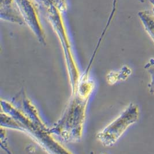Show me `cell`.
Instances as JSON below:
<instances>
[{
	"label": "cell",
	"instance_id": "cell-1",
	"mask_svg": "<svg viewBox=\"0 0 154 154\" xmlns=\"http://www.w3.org/2000/svg\"><path fill=\"white\" fill-rule=\"evenodd\" d=\"M89 97H77L70 104V107L60 120L56 126L50 132L59 133L65 127L60 134L65 140L76 141L82 136L83 124L85 118V112L87 99Z\"/></svg>",
	"mask_w": 154,
	"mask_h": 154
},
{
	"label": "cell",
	"instance_id": "cell-2",
	"mask_svg": "<svg viewBox=\"0 0 154 154\" xmlns=\"http://www.w3.org/2000/svg\"><path fill=\"white\" fill-rule=\"evenodd\" d=\"M137 119V109L134 106L131 105L119 117L99 132L97 139L103 145L111 146L119 140L126 129Z\"/></svg>",
	"mask_w": 154,
	"mask_h": 154
},
{
	"label": "cell",
	"instance_id": "cell-5",
	"mask_svg": "<svg viewBox=\"0 0 154 154\" xmlns=\"http://www.w3.org/2000/svg\"><path fill=\"white\" fill-rule=\"evenodd\" d=\"M141 2H144L145 1L144 0H139Z\"/></svg>",
	"mask_w": 154,
	"mask_h": 154
},
{
	"label": "cell",
	"instance_id": "cell-3",
	"mask_svg": "<svg viewBox=\"0 0 154 154\" xmlns=\"http://www.w3.org/2000/svg\"><path fill=\"white\" fill-rule=\"evenodd\" d=\"M139 16L144 28L154 42V14L148 11L139 12Z\"/></svg>",
	"mask_w": 154,
	"mask_h": 154
},
{
	"label": "cell",
	"instance_id": "cell-4",
	"mask_svg": "<svg viewBox=\"0 0 154 154\" xmlns=\"http://www.w3.org/2000/svg\"><path fill=\"white\" fill-rule=\"evenodd\" d=\"M149 1L150 3L152 4V5L153 6V11L154 12V0H149Z\"/></svg>",
	"mask_w": 154,
	"mask_h": 154
}]
</instances>
